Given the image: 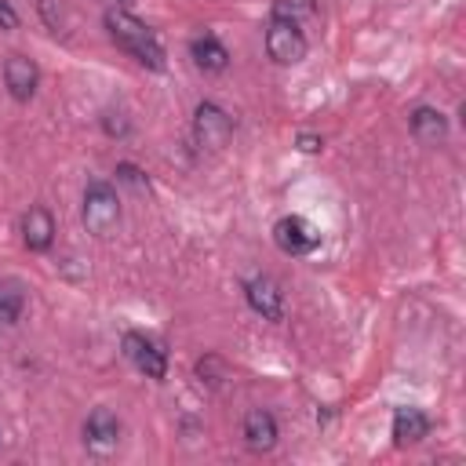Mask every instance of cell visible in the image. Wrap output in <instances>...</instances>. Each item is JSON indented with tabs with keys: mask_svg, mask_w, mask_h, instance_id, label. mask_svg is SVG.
I'll list each match as a JSON object with an SVG mask.
<instances>
[{
	"mask_svg": "<svg viewBox=\"0 0 466 466\" xmlns=\"http://www.w3.org/2000/svg\"><path fill=\"white\" fill-rule=\"evenodd\" d=\"M189 55H193L197 69H204V73H222V69L229 66V51H226V47H222V40H218V36H211V33L197 36V40L189 44Z\"/></svg>",
	"mask_w": 466,
	"mask_h": 466,
	"instance_id": "obj_13",
	"label": "cell"
},
{
	"mask_svg": "<svg viewBox=\"0 0 466 466\" xmlns=\"http://www.w3.org/2000/svg\"><path fill=\"white\" fill-rule=\"evenodd\" d=\"M40 15H44V22L58 33L62 29V18H66V11H62V4L58 0H40Z\"/></svg>",
	"mask_w": 466,
	"mask_h": 466,
	"instance_id": "obj_17",
	"label": "cell"
},
{
	"mask_svg": "<svg viewBox=\"0 0 466 466\" xmlns=\"http://www.w3.org/2000/svg\"><path fill=\"white\" fill-rule=\"evenodd\" d=\"M120 222V197L109 182H87L84 189V226L95 237H109V229Z\"/></svg>",
	"mask_w": 466,
	"mask_h": 466,
	"instance_id": "obj_2",
	"label": "cell"
},
{
	"mask_svg": "<svg viewBox=\"0 0 466 466\" xmlns=\"http://www.w3.org/2000/svg\"><path fill=\"white\" fill-rule=\"evenodd\" d=\"M124 357H127L146 379H164V375H167V357H164V350H160L153 339H146L142 331H127V335H124Z\"/></svg>",
	"mask_w": 466,
	"mask_h": 466,
	"instance_id": "obj_7",
	"label": "cell"
},
{
	"mask_svg": "<svg viewBox=\"0 0 466 466\" xmlns=\"http://www.w3.org/2000/svg\"><path fill=\"white\" fill-rule=\"evenodd\" d=\"M116 178H124V182H131L135 189H146V178H142V171H138L135 164H116Z\"/></svg>",
	"mask_w": 466,
	"mask_h": 466,
	"instance_id": "obj_18",
	"label": "cell"
},
{
	"mask_svg": "<svg viewBox=\"0 0 466 466\" xmlns=\"http://www.w3.org/2000/svg\"><path fill=\"white\" fill-rule=\"evenodd\" d=\"M299 149L302 153H317L320 149V138L317 135H299Z\"/></svg>",
	"mask_w": 466,
	"mask_h": 466,
	"instance_id": "obj_20",
	"label": "cell"
},
{
	"mask_svg": "<svg viewBox=\"0 0 466 466\" xmlns=\"http://www.w3.org/2000/svg\"><path fill=\"white\" fill-rule=\"evenodd\" d=\"M4 84H7L11 98L29 102V98L36 95V84H40V69H36V62L25 58V55H11V58L4 62Z\"/></svg>",
	"mask_w": 466,
	"mask_h": 466,
	"instance_id": "obj_9",
	"label": "cell"
},
{
	"mask_svg": "<svg viewBox=\"0 0 466 466\" xmlns=\"http://www.w3.org/2000/svg\"><path fill=\"white\" fill-rule=\"evenodd\" d=\"M18 25V15H15V7L7 4V0H0V29H15Z\"/></svg>",
	"mask_w": 466,
	"mask_h": 466,
	"instance_id": "obj_19",
	"label": "cell"
},
{
	"mask_svg": "<svg viewBox=\"0 0 466 466\" xmlns=\"http://www.w3.org/2000/svg\"><path fill=\"white\" fill-rule=\"evenodd\" d=\"M244 444L251 451H269L277 444V419L266 408H251L244 415Z\"/></svg>",
	"mask_w": 466,
	"mask_h": 466,
	"instance_id": "obj_11",
	"label": "cell"
},
{
	"mask_svg": "<svg viewBox=\"0 0 466 466\" xmlns=\"http://www.w3.org/2000/svg\"><path fill=\"white\" fill-rule=\"evenodd\" d=\"M22 244L29 251H47L55 244V218L47 208H29L22 215Z\"/></svg>",
	"mask_w": 466,
	"mask_h": 466,
	"instance_id": "obj_10",
	"label": "cell"
},
{
	"mask_svg": "<svg viewBox=\"0 0 466 466\" xmlns=\"http://www.w3.org/2000/svg\"><path fill=\"white\" fill-rule=\"evenodd\" d=\"M306 15H309V4L306 0H277L273 4V18H291V22L302 25Z\"/></svg>",
	"mask_w": 466,
	"mask_h": 466,
	"instance_id": "obj_16",
	"label": "cell"
},
{
	"mask_svg": "<svg viewBox=\"0 0 466 466\" xmlns=\"http://www.w3.org/2000/svg\"><path fill=\"white\" fill-rule=\"evenodd\" d=\"M426 433H430L426 411H419V408H397L393 411V444L408 448V444H419Z\"/></svg>",
	"mask_w": 466,
	"mask_h": 466,
	"instance_id": "obj_12",
	"label": "cell"
},
{
	"mask_svg": "<svg viewBox=\"0 0 466 466\" xmlns=\"http://www.w3.org/2000/svg\"><path fill=\"white\" fill-rule=\"evenodd\" d=\"M106 29H109L113 44H116L120 51H127L135 62H142V66H149V69H164V47H160L157 33H153L142 18H135V15L124 11V7H109V11H106Z\"/></svg>",
	"mask_w": 466,
	"mask_h": 466,
	"instance_id": "obj_1",
	"label": "cell"
},
{
	"mask_svg": "<svg viewBox=\"0 0 466 466\" xmlns=\"http://www.w3.org/2000/svg\"><path fill=\"white\" fill-rule=\"evenodd\" d=\"M306 33L299 22L291 18H269V29H266V51L277 66H295L306 58Z\"/></svg>",
	"mask_w": 466,
	"mask_h": 466,
	"instance_id": "obj_3",
	"label": "cell"
},
{
	"mask_svg": "<svg viewBox=\"0 0 466 466\" xmlns=\"http://www.w3.org/2000/svg\"><path fill=\"white\" fill-rule=\"evenodd\" d=\"M244 295H248V306L255 313H262V320H284V291L273 277H251L244 284Z\"/></svg>",
	"mask_w": 466,
	"mask_h": 466,
	"instance_id": "obj_8",
	"label": "cell"
},
{
	"mask_svg": "<svg viewBox=\"0 0 466 466\" xmlns=\"http://www.w3.org/2000/svg\"><path fill=\"white\" fill-rule=\"evenodd\" d=\"M229 131H233V120H229V113L222 106H215V102H200L197 106V113H193V135H197L200 146L218 149V146H226Z\"/></svg>",
	"mask_w": 466,
	"mask_h": 466,
	"instance_id": "obj_6",
	"label": "cell"
},
{
	"mask_svg": "<svg viewBox=\"0 0 466 466\" xmlns=\"http://www.w3.org/2000/svg\"><path fill=\"white\" fill-rule=\"evenodd\" d=\"M22 313H25V284L15 277L0 280V324H18Z\"/></svg>",
	"mask_w": 466,
	"mask_h": 466,
	"instance_id": "obj_15",
	"label": "cell"
},
{
	"mask_svg": "<svg viewBox=\"0 0 466 466\" xmlns=\"http://www.w3.org/2000/svg\"><path fill=\"white\" fill-rule=\"evenodd\" d=\"M411 135L419 138V142H441L444 135H448V120H444V113L441 109H433V106H415L411 109Z\"/></svg>",
	"mask_w": 466,
	"mask_h": 466,
	"instance_id": "obj_14",
	"label": "cell"
},
{
	"mask_svg": "<svg viewBox=\"0 0 466 466\" xmlns=\"http://www.w3.org/2000/svg\"><path fill=\"white\" fill-rule=\"evenodd\" d=\"M84 444L91 455H113L120 444V419L109 408H95L84 419Z\"/></svg>",
	"mask_w": 466,
	"mask_h": 466,
	"instance_id": "obj_5",
	"label": "cell"
},
{
	"mask_svg": "<svg viewBox=\"0 0 466 466\" xmlns=\"http://www.w3.org/2000/svg\"><path fill=\"white\" fill-rule=\"evenodd\" d=\"M273 240L284 255H309L320 244V233L302 218V215H284L273 226Z\"/></svg>",
	"mask_w": 466,
	"mask_h": 466,
	"instance_id": "obj_4",
	"label": "cell"
}]
</instances>
